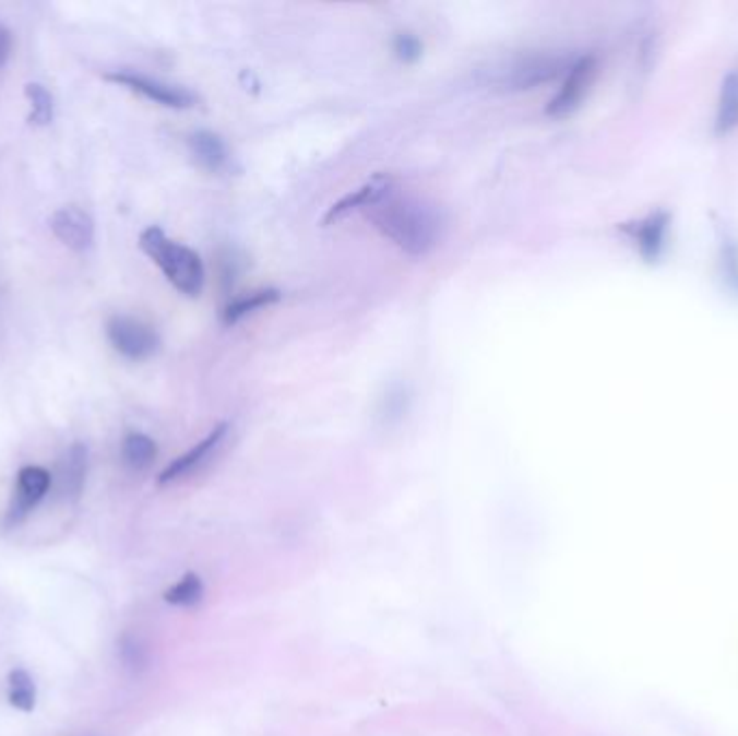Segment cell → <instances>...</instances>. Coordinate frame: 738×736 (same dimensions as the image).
I'll use <instances>...</instances> for the list:
<instances>
[{
	"instance_id": "1",
	"label": "cell",
	"mask_w": 738,
	"mask_h": 736,
	"mask_svg": "<svg viewBox=\"0 0 738 736\" xmlns=\"http://www.w3.org/2000/svg\"><path fill=\"white\" fill-rule=\"evenodd\" d=\"M369 223L410 258L428 256L441 240V212L417 197L397 194L393 188L366 210Z\"/></svg>"
},
{
	"instance_id": "2",
	"label": "cell",
	"mask_w": 738,
	"mask_h": 736,
	"mask_svg": "<svg viewBox=\"0 0 738 736\" xmlns=\"http://www.w3.org/2000/svg\"><path fill=\"white\" fill-rule=\"evenodd\" d=\"M139 247L180 294L197 298L203 292L205 269L197 251L171 240L160 227H147L139 238Z\"/></svg>"
},
{
	"instance_id": "3",
	"label": "cell",
	"mask_w": 738,
	"mask_h": 736,
	"mask_svg": "<svg viewBox=\"0 0 738 736\" xmlns=\"http://www.w3.org/2000/svg\"><path fill=\"white\" fill-rule=\"evenodd\" d=\"M106 335L112 348L130 361H145L160 346L158 333L150 324L128 316H112L106 324Z\"/></svg>"
},
{
	"instance_id": "4",
	"label": "cell",
	"mask_w": 738,
	"mask_h": 736,
	"mask_svg": "<svg viewBox=\"0 0 738 736\" xmlns=\"http://www.w3.org/2000/svg\"><path fill=\"white\" fill-rule=\"evenodd\" d=\"M596 72H598L596 57L576 59L570 66V70L566 72L563 85L559 87V92L555 93L554 99L549 102L547 115L559 119V117L574 112L581 106V102L585 99V95L592 90V85L596 81Z\"/></svg>"
},
{
	"instance_id": "5",
	"label": "cell",
	"mask_w": 738,
	"mask_h": 736,
	"mask_svg": "<svg viewBox=\"0 0 738 736\" xmlns=\"http://www.w3.org/2000/svg\"><path fill=\"white\" fill-rule=\"evenodd\" d=\"M104 81L121 85L130 92L139 93L156 104L169 106V108H190L194 106L197 97L194 93L188 92L184 87H176V85H167L163 81L143 76V74H134V72H110L104 74Z\"/></svg>"
},
{
	"instance_id": "6",
	"label": "cell",
	"mask_w": 738,
	"mask_h": 736,
	"mask_svg": "<svg viewBox=\"0 0 738 736\" xmlns=\"http://www.w3.org/2000/svg\"><path fill=\"white\" fill-rule=\"evenodd\" d=\"M52 486V475L44 466H24L17 473L13 499L7 510V525L13 527L46 497Z\"/></svg>"
},
{
	"instance_id": "7",
	"label": "cell",
	"mask_w": 738,
	"mask_h": 736,
	"mask_svg": "<svg viewBox=\"0 0 738 736\" xmlns=\"http://www.w3.org/2000/svg\"><path fill=\"white\" fill-rule=\"evenodd\" d=\"M229 432V424H221L216 426L201 443H197L192 450H188L184 456H180L178 461L171 462L158 477V482L165 484H174L186 479L190 475H194L197 471H201L207 462L212 461V456L218 452V448L223 446L225 437Z\"/></svg>"
},
{
	"instance_id": "8",
	"label": "cell",
	"mask_w": 738,
	"mask_h": 736,
	"mask_svg": "<svg viewBox=\"0 0 738 736\" xmlns=\"http://www.w3.org/2000/svg\"><path fill=\"white\" fill-rule=\"evenodd\" d=\"M50 229L68 249L76 253L87 251L93 245V236H95L93 218L85 210L76 205L57 210L50 218Z\"/></svg>"
},
{
	"instance_id": "9",
	"label": "cell",
	"mask_w": 738,
	"mask_h": 736,
	"mask_svg": "<svg viewBox=\"0 0 738 736\" xmlns=\"http://www.w3.org/2000/svg\"><path fill=\"white\" fill-rule=\"evenodd\" d=\"M570 66L572 63L566 57L534 55V57L523 59L516 68H512L505 83L510 85V90H534L543 83L554 81L559 74L568 72Z\"/></svg>"
},
{
	"instance_id": "10",
	"label": "cell",
	"mask_w": 738,
	"mask_h": 736,
	"mask_svg": "<svg viewBox=\"0 0 738 736\" xmlns=\"http://www.w3.org/2000/svg\"><path fill=\"white\" fill-rule=\"evenodd\" d=\"M393 188V180L389 176H373L369 182L348 192L344 199H340L324 216V225H331V223H337L342 221L344 216L353 214V212H359V210H368L371 207L380 197H384L389 190Z\"/></svg>"
},
{
	"instance_id": "11",
	"label": "cell",
	"mask_w": 738,
	"mask_h": 736,
	"mask_svg": "<svg viewBox=\"0 0 738 736\" xmlns=\"http://www.w3.org/2000/svg\"><path fill=\"white\" fill-rule=\"evenodd\" d=\"M85 477H87V448L74 443L66 452L57 468V484L61 495L68 499H79L85 488Z\"/></svg>"
},
{
	"instance_id": "12",
	"label": "cell",
	"mask_w": 738,
	"mask_h": 736,
	"mask_svg": "<svg viewBox=\"0 0 738 736\" xmlns=\"http://www.w3.org/2000/svg\"><path fill=\"white\" fill-rule=\"evenodd\" d=\"M188 145L203 169L214 174L227 165V147L218 134L210 130H199L188 139Z\"/></svg>"
},
{
	"instance_id": "13",
	"label": "cell",
	"mask_w": 738,
	"mask_h": 736,
	"mask_svg": "<svg viewBox=\"0 0 738 736\" xmlns=\"http://www.w3.org/2000/svg\"><path fill=\"white\" fill-rule=\"evenodd\" d=\"M715 128L719 134H728L738 128V70H730L722 83Z\"/></svg>"
},
{
	"instance_id": "14",
	"label": "cell",
	"mask_w": 738,
	"mask_h": 736,
	"mask_svg": "<svg viewBox=\"0 0 738 736\" xmlns=\"http://www.w3.org/2000/svg\"><path fill=\"white\" fill-rule=\"evenodd\" d=\"M121 456L123 462L134 468V471H143L147 466H152L156 456H158V446L154 439H150L147 435L141 432H130L123 443H121Z\"/></svg>"
},
{
	"instance_id": "15",
	"label": "cell",
	"mask_w": 738,
	"mask_h": 736,
	"mask_svg": "<svg viewBox=\"0 0 738 736\" xmlns=\"http://www.w3.org/2000/svg\"><path fill=\"white\" fill-rule=\"evenodd\" d=\"M278 298H281L278 289H260V292H253V294H249V296H242V298L229 302V305L225 307V311H223V320H225V324H236V322H240L242 318L255 313L258 309H264V307L275 305Z\"/></svg>"
},
{
	"instance_id": "16",
	"label": "cell",
	"mask_w": 738,
	"mask_h": 736,
	"mask_svg": "<svg viewBox=\"0 0 738 736\" xmlns=\"http://www.w3.org/2000/svg\"><path fill=\"white\" fill-rule=\"evenodd\" d=\"M9 702L22 713H31L37 702V687L31 678V674L22 667L13 669L9 674Z\"/></svg>"
},
{
	"instance_id": "17",
	"label": "cell",
	"mask_w": 738,
	"mask_h": 736,
	"mask_svg": "<svg viewBox=\"0 0 738 736\" xmlns=\"http://www.w3.org/2000/svg\"><path fill=\"white\" fill-rule=\"evenodd\" d=\"M24 95L31 104L28 123L37 126V128L50 126L52 119H55V99H52L50 92L39 83H31V85L24 87Z\"/></svg>"
},
{
	"instance_id": "18",
	"label": "cell",
	"mask_w": 738,
	"mask_h": 736,
	"mask_svg": "<svg viewBox=\"0 0 738 736\" xmlns=\"http://www.w3.org/2000/svg\"><path fill=\"white\" fill-rule=\"evenodd\" d=\"M203 594H205V587H203L201 577L194 572H188L176 585H171L165 592V601L176 607H194L203 601Z\"/></svg>"
},
{
	"instance_id": "19",
	"label": "cell",
	"mask_w": 738,
	"mask_h": 736,
	"mask_svg": "<svg viewBox=\"0 0 738 736\" xmlns=\"http://www.w3.org/2000/svg\"><path fill=\"white\" fill-rule=\"evenodd\" d=\"M119 656H121L123 667L130 669V672H134V674L145 672L147 665H150V652H147V648L132 633H126L119 640Z\"/></svg>"
},
{
	"instance_id": "20",
	"label": "cell",
	"mask_w": 738,
	"mask_h": 736,
	"mask_svg": "<svg viewBox=\"0 0 738 736\" xmlns=\"http://www.w3.org/2000/svg\"><path fill=\"white\" fill-rule=\"evenodd\" d=\"M393 52L402 63H415L421 57V41L410 33H402L393 41Z\"/></svg>"
}]
</instances>
